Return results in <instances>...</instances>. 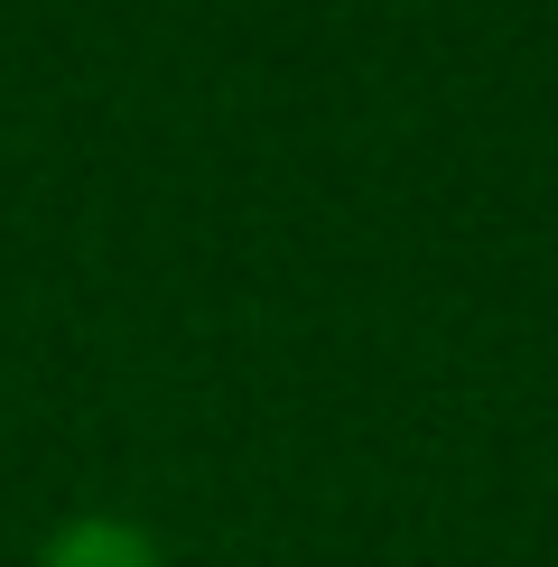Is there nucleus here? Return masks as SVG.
I'll return each mask as SVG.
<instances>
[{"mask_svg": "<svg viewBox=\"0 0 558 567\" xmlns=\"http://www.w3.org/2000/svg\"><path fill=\"white\" fill-rule=\"evenodd\" d=\"M29 567H168V549L140 522H122V512H75V522L46 530V549Z\"/></svg>", "mask_w": 558, "mask_h": 567, "instance_id": "f257e3e1", "label": "nucleus"}]
</instances>
